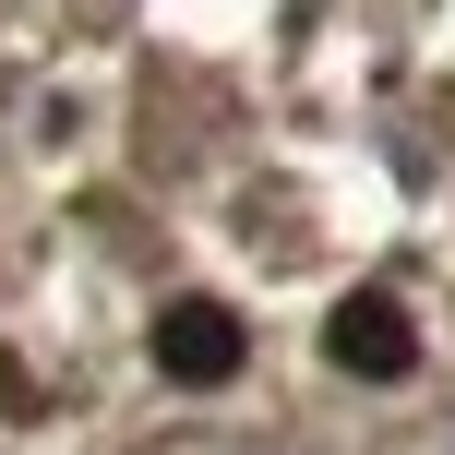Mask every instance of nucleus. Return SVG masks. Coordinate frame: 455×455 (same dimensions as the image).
Listing matches in <instances>:
<instances>
[{"instance_id": "obj_1", "label": "nucleus", "mask_w": 455, "mask_h": 455, "mask_svg": "<svg viewBox=\"0 0 455 455\" xmlns=\"http://www.w3.org/2000/svg\"><path fill=\"white\" fill-rule=\"evenodd\" d=\"M156 371H168V384H228V371H240V312L180 299V312L156 323Z\"/></svg>"}, {"instance_id": "obj_2", "label": "nucleus", "mask_w": 455, "mask_h": 455, "mask_svg": "<svg viewBox=\"0 0 455 455\" xmlns=\"http://www.w3.org/2000/svg\"><path fill=\"white\" fill-rule=\"evenodd\" d=\"M336 360L347 371H408V312L395 299H347L336 312Z\"/></svg>"}]
</instances>
